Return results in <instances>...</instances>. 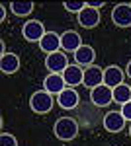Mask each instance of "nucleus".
Segmentation results:
<instances>
[{
  "label": "nucleus",
  "instance_id": "obj_27",
  "mask_svg": "<svg viewBox=\"0 0 131 146\" xmlns=\"http://www.w3.org/2000/svg\"><path fill=\"white\" fill-rule=\"evenodd\" d=\"M129 138H131V123H129Z\"/></svg>",
  "mask_w": 131,
  "mask_h": 146
},
{
  "label": "nucleus",
  "instance_id": "obj_11",
  "mask_svg": "<svg viewBox=\"0 0 131 146\" xmlns=\"http://www.w3.org/2000/svg\"><path fill=\"white\" fill-rule=\"evenodd\" d=\"M63 78H65L67 88L82 86V82H84V68L78 66V64H69L67 70L63 72Z\"/></svg>",
  "mask_w": 131,
  "mask_h": 146
},
{
  "label": "nucleus",
  "instance_id": "obj_21",
  "mask_svg": "<svg viewBox=\"0 0 131 146\" xmlns=\"http://www.w3.org/2000/svg\"><path fill=\"white\" fill-rule=\"evenodd\" d=\"M0 146H18V138L12 135V133H2L0 135Z\"/></svg>",
  "mask_w": 131,
  "mask_h": 146
},
{
  "label": "nucleus",
  "instance_id": "obj_22",
  "mask_svg": "<svg viewBox=\"0 0 131 146\" xmlns=\"http://www.w3.org/2000/svg\"><path fill=\"white\" fill-rule=\"evenodd\" d=\"M120 111H121V115L125 117V121H129V123H131V101H127V103H123Z\"/></svg>",
  "mask_w": 131,
  "mask_h": 146
},
{
  "label": "nucleus",
  "instance_id": "obj_28",
  "mask_svg": "<svg viewBox=\"0 0 131 146\" xmlns=\"http://www.w3.org/2000/svg\"><path fill=\"white\" fill-rule=\"evenodd\" d=\"M129 4H131V2H129Z\"/></svg>",
  "mask_w": 131,
  "mask_h": 146
},
{
  "label": "nucleus",
  "instance_id": "obj_8",
  "mask_svg": "<svg viewBox=\"0 0 131 146\" xmlns=\"http://www.w3.org/2000/svg\"><path fill=\"white\" fill-rule=\"evenodd\" d=\"M78 103H80V96H78L77 88H65V90L57 96V105L61 109H65V111L77 109Z\"/></svg>",
  "mask_w": 131,
  "mask_h": 146
},
{
  "label": "nucleus",
  "instance_id": "obj_17",
  "mask_svg": "<svg viewBox=\"0 0 131 146\" xmlns=\"http://www.w3.org/2000/svg\"><path fill=\"white\" fill-rule=\"evenodd\" d=\"M39 49H41L43 53H47V55L61 51V35L55 33V31H47V33L43 35V39L39 41Z\"/></svg>",
  "mask_w": 131,
  "mask_h": 146
},
{
  "label": "nucleus",
  "instance_id": "obj_20",
  "mask_svg": "<svg viewBox=\"0 0 131 146\" xmlns=\"http://www.w3.org/2000/svg\"><path fill=\"white\" fill-rule=\"evenodd\" d=\"M63 6H65L67 12H71V14H80V12L86 8V2H63Z\"/></svg>",
  "mask_w": 131,
  "mask_h": 146
},
{
  "label": "nucleus",
  "instance_id": "obj_9",
  "mask_svg": "<svg viewBox=\"0 0 131 146\" xmlns=\"http://www.w3.org/2000/svg\"><path fill=\"white\" fill-rule=\"evenodd\" d=\"M125 117L121 115V111H108L104 115V119H102V125H104V129L112 133V135H118L123 131V127H125Z\"/></svg>",
  "mask_w": 131,
  "mask_h": 146
},
{
  "label": "nucleus",
  "instance_id": "obj_12",
  "mask_svg": "<svg viewBox=\"0 0 131 146\" xmlns=\"http://www.w3.org/2000/svg\"><path fill=\"white\" fill-rule=\"evenodd\" d=\"M123 78H125V70H121V66L118 64H110L104 68V84L110 86L112 90L123 84Z\"/></svg>",
  "mask_w": 131,
  "mask_h": 146
},
{
  "label": "nucleus",
  "instance_id": "obj_14",
  "mask_svg": "<svg viewBox=\"0 0 131 146\" xmlns=\"http://www.w3.org/2000/svg\"><path fill=\"white\" fill-rule=\"evenodd\" d=\"M65 88H67V84H65L63 74H51V72H49L43 78V90L49 92L51 96H59Z\"/></svg>",
  "mask_w": 131,
  "mask_h": 146
},
{
  "label": "nucleus",
  "instance_id": "obj_26",
  "mask_svg": "<svg viewBox=\"0 0 131 146\" xmlns=\"http://www.w3.org/2000/svg\"><path fill=\"white\" fill-rule=\"evenodd\" d=\"M0 53H2L0 56H4L6 53H8V51H6V43H4V41H0Z\"/></svg>",
  "mask_w": 131,
  "mask_h": 146
},
{
  "label": "nucleus",
  "instance_id": "obj_13",
  "mask_svg": "<svg viewBox=\"0 0 131 146\" xmlns=\"http://www.w3.org/2000/svg\"><path fill=\"white\" fill-rule=\"evenodd\" d=\"M73 56H75V64L86 68V66H92V64H94V60H96V51H94L92 45H86V43H84Z\"/></svg>",
  "mask_w": 131,
  "mask_h": 146
},
{
  "label": "nucleus",
  "instance_id": "obj_23",
  "mask_svg": "<svg viewBox=\"0 0 131 146\" xmlns=\"http://www.w3.org/2000/svg\"><path fill=\"white\" fill-rule=\"evenodd\" d=\"M86 6L94 8V10H100V8H104V6H106V2H104V0H102V2H86Z\"/></svg>",
  "mask_w": 131,
  "mask_h": 146
},
{
  "label": "nucleus",
  "instance_id": "obj_7",
  "mask_svg": "<svg viewBox=\"0 0 131 146\" xmlns=\"http://www.w3.org/2000/svg\"><path fill=\"white\" fill-rule=\"evenodd\" d=\"M82 45H84V43H82V37H80L78 31H75V29H67V31L61 33V51L73 53V55H75Z\"/></svg>",
  "mask_w": 131,
  "mask_h": 146
},
{
  "label": "nucleus",
  "instance_id": "obj_10",
  "mask_svg": "<svg viewBox=\"0 0 131 146\" xmlns=\"http://www.w3.org/2000/svg\"><path fill=\"white\" fill-rule=\"evenodd\" d=\"M100 84H104V68L98 66V64H92V66L84 68V82H82V86L94 90Z\"/></svg>",
  "mask_w": 131,
  "mask_h": 146
},
{
  "label": "nucleus",
  "instance_id": "obj_4",
  "mask_svg": "<svg viewBox=\"0 0 131 146\" xmlns=\"http://www.w3.org/2000/svg\"><path fill=\"white\" fill-rule=\"evenodd\" d=\"M112 22H114L116 27H121V29L131 27V4L129 2H120V4L114 6Z\"/></svg>",
  "mask_w": 131,
  "mask_h": 146
},
{
  "label": "nucleus",
  "instance_id": "obj_18",
  "mask_svg": "<svg viewBox=\"0 0 131 146\" xmlns=\"http://www.w3.org/2000/svg\"><path fill=\"white\" fill-rule=\"evenodd\" d=\"M131 101V84H120L118 88H114V103L123 105Z\"/></svg>",
  "mask_w": 131,
  "mask_h": 146
},
{
  "label": "nucleus",
  "instance_id": "obj_16",
  "mask_svg": "<svg viewBox=\"0 0 131 146\" xmlns=\"http://www.w3.org/2000/svg\"><path fill=\"white\" fill-rule=\"evenodd\" d=\"M22 66V60H20V56L16 55V53H6L4 56H0V70H2V74H16L18 70Z\"/></svg>",
  "mask_w": 131,
  "mask_h": 146
},
{
  "label": "nucleus",
  "instance_id": "obj_24",
  "mask_svg": "<svg viewBox=\"0 0 131 146\" xmlns=\"http://www.w3.org/2000/svg\"><path fill=\"white\" fill-rule=\"evenodd\" d=\"M6 6H8V4H0V22L6 20Z\"/></svg>",
  "mask_w": 131,
  "mask_h": 146
},
{
  "label": "nucleus",
  "instance_id": "obj_3",
  "mask_svg": "<svg viewBox=\"0 0 131 146\" xmlns=\"http://www.w3.org/2000/svg\"><path fill=\"white\" fill-rule=\"evenodd\" d=\"M45 33H47V29H45L43 22H39V20H28L22 25V37L28 43H39Z\"/></svg>",
  "mask_w": 131,
  "mask_h": 146
},
{
  "label": "nucleus",
  "instance_id": "obj_5",
  "mask_svg": "<svg viewBox=\"0 0 131 146\" xmlns=\"http://www.w3.org/2000/svg\"><path fill=\"white\" fill-rule=\"evenodd\" d=\"M69 64L71 62H69V56L65 51H57V53H51L45 56V68L51 74H63Z\"/></svg>",
  "mask_w": 131,
  "mask_h": 146
},
{
  "label": "nucleus",
  "instance_id": "obj_19",
  "mask_svg": "<svg viewBox=\"0 0 131 146\" xmlns=\"http://www.w3.org/2000/svg\"><path fill=\"white\" fill-rule=\"evenodd\" d=\"M10 6V10L14 16H18V18H26V16H30L35 8V4L33 2H10L8 4Z\"/></svg>",
  "mask_w": 131,
  "mask_h": 146
},
{
  "label": "nucleus",
  "instance_id": "obj_1",
  "mask_svg": "<svg viewBox=\"0 0 131 146\" xmlns=\"http://www.w3.org/2000/svg\"><path fill=\"white\" fill-rule=\"evenodd\" d=\"M78 121L75 117H59L53 125V135L55 138L63 140V142H71L78 136Z\"/></svg>",
  "mask_w": 131,
  "mask_h": 146
},
{
  "label": "nucleus",
  "instance_id": "obj_15",
  "mask_svg": "<svg viewBox=\"0 0 131 146\" xmlns=\"http://www.w3.org/2000/svg\"><path fill=\"white\" fill-rule=\"evenodd\" d=\"M77 20H78V25H80V27L92 29V27H96L100 23V10H94V8L86 6V8L77 16Z\"/></svg>",
  "mask_w": 131,
  "mask_h": 146
},
{
  "label": "nucleus",
  "instance_id": "obj_6",
  "mask_svg": "<svg viewBox=\"0 0 131 146\" xmlns=\"http://www.w3.org/2000/svg\"><path fill=\"white\" fill-rule=\"evenodd\" d=\"M90 101L96 107H108L110 103H114V90L106 84H100L94 90H90Z\"/></svg>",
  "mask_w": 131,
  "mask_h": 146
},
{
  "label": "nucleus",
  "instance_id": "obj_2",
  "mask_svg": "<svg viewBox=\"0 0 131 146\" xmlns=\"http://www.w3.org/2000/svg\"><path fill=\"white\" fill-rule=\"evenodd\" d=\"M55 96H51L49 92L45 90H37L32 94V98H30V109L33 113H37V115H47V113H51L55 105Z\"/></svg>",
  "mask_w": 131,
  "mask_h": 146
},
{
  "label": "nucleus",
  "instance_id": "obj_25",
  "mask_svg": "<svg viewBox=\"0 0 131 146\" xmlns=\"http://www.w3.org/2000/svg\"><path fill=\"white\" fill-rule=\"evenodd\" d=\"M125 76H127V78H131V58L127 60V64H125Z\"/></svg>",
  "mask_w": 131,
  "mask_h": 146
}]
</instances>
